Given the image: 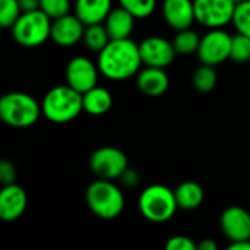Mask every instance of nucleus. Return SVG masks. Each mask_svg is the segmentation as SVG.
Segmentation results:
<instances>
[{"label": "nucleus", "mask_w": 250, "mask_h": 250, "mask_svg": "<svg viewBox=\"0 0 250 250\" xmlns=\"http://www.w3.org/2000/svg\"><path fill=\"white\" fill-rule=\"evenodd\" d=\"M97 64L100 73L110 81H126L138 75L142 57L139 44L130 38L110 40V42L98 53Z\"/></svg>", "instance_id": "f257e3e1"}, {"label": "nucleus", "mask_w": 250, "mask_h": 250, "mask_svg": "<svg viewBox=\"0 0 250 250\" xmlns=\"http://www.w3.org/2000/svg\"><path fill=\"white\" fill-rule=\"evenodd\" d=\"M41 110L42 116L54 125L73 122L83 111L82 94L67 83L54 86L44 95Z\"/></svg>", "instance_id": "f03ea898"}, {"label": "nucleus", "mask_w": 250, "mask_h": 250, "mask_svg": "<svg viewBox=\"0 0 250 250\" xmlns=\"http://www.w3.org/2000/svg\"><path fill=\"white\" fill-rule=\"evenodd\" d=\"M85 199L89 211L101 220H114L125 209V195L122 189L108 179L92 182L85 192Z\"/></svg>", "instance_id": "7ed1b4c3"}, {"label": "nucleus", "mask_w": 250, "mask_h": 250, "mask_svg": "<svg viewBox=\"0 0 250 250\" xmlns=\"http://www.w3.org/2000/svg\"><path fill=\"white\" fill-rule=\"evenodd\" d=\"M41 114V103L26 92L13 91L0 98V119L10 127H31L38 122Z\"/></svg>", "instance_id": "20e7f679"}, {"label": "nucleus", "mask_w": 250, "mask_h": 250, "mask_svg": "<svg viewBox=\"0 0 250 250\" xmlns=\"http://www.w3.org/2000/svg\"><path fill=\"white\" fill-rule=\"evenodd\" d=\"M138 207L142 217L155 224L170 221L179 209L174 190L158 183L149 185L141 192Z\"/></svg>", "instance_id": "39448f33"}, {"label": "nucleus", "mask_w": 250, "mask_h": 250, "mask_svg": "<svg viewBox=\"0 0 250 250\" xmlns=\"http://www.w3.org/2000/svg\"><path fill=\"white\" fill-rule=\"evenodd\" d=\"M53 21L41 10L22 12L19 19L10 28L13 40L22 47H38L51 37Z\"/></svg>", "instance_id": "423d86ee"}, {"label": "nucleus", "mask_w": 250, "mask_h": 250, "mask_svg": "<svg viewBox=\"0 0 250 250\" xmlns=\"http://www.w3.org/2000/svg\"><path fill=\"white\" fill-rule=\"evenodd\" d=\"M129 167L126 154L116 146L97 148L89 157V168L98 179L116 180Z\"/></svg>", "instance_id": "0eeeda50"}, {"label": "nucleus", "mask_w": 250, "mask_h": 250, "mask_svg": "<svg viewBox=\"0 0 250 250\" xmlns=\"http://www.w3.org/2000/svg\"><path fill=\"white\" fill-rule=\"evenodd\" d=\"M231 40L233 35H230L223 28L209 29L201 38V44L196 53L198 59L201 63L209 66H218L224 63L230 59L231 54Z\"/></svg>", "instance_id": "6e6552de"}, {"label": "nucleus", "mask_w": 250, "mask_h": 250, "mask_svg": "<svg viewBox=\"0 0 250 250\" xmlns=\"http://www.w3.org/2000/svg\"><path fill=\"white\" fill-rule=\"evenodd\" d=\"M196 22L205 28H224L231 23L236 3L233 0H193Z\"/></svg>", "instance_id": "1a4fd4ad"}, {"label": "nucleus", "mask_w": 250, "mask_h": 250, "mask_svg": "<svg viewBox=\"0 0 250 250\" xmlns=\"http://www.w3.org/2000/svg\"><path fill=\"white\" fill-rule=\"evenodd\" d=\"M100 75L101 73H100L98 64L85 56L72 57L67 62L66 70H64L66 83L81 94L97 86Z\"/></svg>", "instance_id": "9d476101"}, {"label": "nucleus", "mask_w": 250, "mask_h": 250, "mask_svg": "<svg viewBox=\"0 0 250 250\" xmlns=\"http://www.w3.org/2000/svg\"><path fill=\"white\" fill-rule=\"evenodd\" d=\"M139 51L144 66L163 69L168 67L177 56L173 41L160 35H151L144 38L139 42Z\"/></svg>", "instance_id": "9b49d317"}, {"label": "nucleus", "mask_w": 250, "mask_h": 250, "mask_svg": "<svg viewBox=\"0 0 250 250\" xmlns=\"http://www.w3.org/2000/svg\"><path fill=\"white\" fill-rule=\"evenodd\" d=\"M220 227L230 242L250 240L249 211L237 205L226 208L220 217Z\"/></svg>", "instance_id": "f8f14e48"}, {"label": "nucleus", "mask_w": 250, "mask_h": 250, "mask_svg": "<svg viewBox=\"0 0 250 250\" xmlns=\"http://www.w3.org/2000/svg\"><path fill=\"white\" fill-rule=\"evenodd\" d=\"M85 23L73 13L54 19L51 23L50 40L60 47H73L83 38Z\"/></svg>", "instance_id": "ddd939ff"}, {"label": "nucleus", "mask_w": 250, "mask_h": 250, "mask_svg": "<svg viewBox=\"0 0 250 250\" xmlns=\"http://www.w3.org/2000/svg\"><path fill=\"white\" fill-rule=\"evenodd\" d=\"M28 207V196L22 186L16 183L4 185L0 190V218L6 223L16 221Z\"/></svg>", "instance_id": "4468645a"}, {"label": "nucleus", "mask_w": 250, "mask_h": 250, "mask_svg": "<svg viewBox=\"0 0 250 250\" xmlns=\"http://www.w3.org/2000/svg\"><path fill=\"white\" fill-rule=\"evenodd\" d=\"M161 12L166 23L174 31L192 28L196 22L193 0H164Z\"/></svg>", "instance_id": "2eb2a0df"}, {"label": "nucleus", "mask_w": 250, "mask_h": 250, "mask_svg": "<svg viewBox=\"0 0 250 250\" xmlns=\"http://www.w3.org/2000/svg\"><path fill=\"white\" fill-rule=\"evenodd\" d=\"M136 86L146 97H160L167 92L170 78L163 67L145 66L136 75Z\"/></svg>", "instance_id": "dca6fc26"}, {"label": "nucleus", "mask_w": 250, "mask_h": 250, "mask_svg": "<svg viewBox=\"0 0 250 250\" xmlns=\"http://www.w3.org/2000/svg\"><path fill=\"white\" fill-rule=\"evenodd\" d=\"M113 9V0H76L73 13L85 23H104Z\"/></svg>", "instance_id": "f3484780"}, {"label": "nucleus", "mask_w": 250, "mask_h": 250, "mask_svg": "<svg viewBox=\"0 0 250 250\" xmlns=\"http://www.w3.org/2000/svg\"><path fill=\"white\" fill-rule=\"evenodd\" d=\"M135 21L136 18L127 9L119 6L111 9L107 19L104 21V25L111 40H122V38H130L135 28Z\"/></svg>", "instance_id": "a211bd4d"}, {"label": "nucleus", "mask_w": 250, "mask_h": 250, "mask_svg": "<svg viewBox=\"0 0 250 250\" xmlns=\"http://www.w3.org/2000/svg\"><path fill=\"white\" fill-rule=\"evenodd\" d=\"M83 111L91 116H103L113 107V95L104 86H94L82 94Z\"/></svg>", "instance_id": "6ab92c4d"}, {"label": "nucleus", "mask_w": 250, "mask_h": 250, "mask_svg": "<svg viewBox=\"0 0 250 250\" xmlns=\"http://www.w3.org/2000/svg\"><path fill=\"white\" fill-rule=\"evenodd\" d=\"M174 195H176L179 208L185 211H192V209L199 208L205 199L204 188L198 182H193V180H186L180 183L174 189Z\"/></svg>", "instance_id": "aec40b11"}, {"label": "nucleus", "mask_w": 250, "mask_h": 250, "mask_svg": "<svg viewBox=\"0 0 250 250\" xmlns=\"http://www.w3.org/2000/svg\"><path fill=\"white\" fill-rule=\"evenodd\" d=\"M201 38L202 37L196 31H193L190 28H186V29L176 31V35H174V38L171 41H173V45H174L177 54L190 56V54L198 53Z\"/></svg>", "instance_id": "412c9836"}, {"label": "nucleus", "mask_w": 250, "mask_h": 250, "mask_svg": "<svg viewBox=\"0 0 250 250\" xmlns=\"http://www.w3.org/2000/svg\"><path fill=\"white\" fill-rule=\"evenodd\" d=\"M110 35L107 32V28L104 23H94V25H86L85 32H83V44L88 50L100 53L108 42H110Z\"/></svg>", "instance_id": "4be33fe9"}, {"label": "nucleus", "mask_w": 250, "mask_h": 250, "mask_svg": "<svg viewBox=\"0 0 250 250\" xmlns=\"http://www.w3.org/2000/svg\"><path fill=\"white\" fill-rule=\"evenodd\" d=\"M217 82H218V76H217L215 66H209V64H204L202 63L193 72L192 83H193L195 89L202 92V94L211 92L217 86Z\"/></svg>", "instance_id": "5701e85b"}, {"label": "nucleus", "mask_w": 250, "mask_h": 250, "mask_svg": "<svg viewBox=\"0 0 250 250\" xmlns=\"http://www.w3.org/2000/svg\"><path fill=\"white\" fill-rule=\"evenodd\" d=\"M230 60L234 63L243 64L250 62V37L236 32L231 40V54Z\"/></svg>", "instance_id": "b1692460"}, {"label": "nucleus", "mask_w": 250, "mask_h": 250, "mask_svg": "<svg viewBox=\"0 0 250 250\" xmlns=\"http://www.w3.org/2000/svg\"><path fill=\"white\" fill-rule=\"evenodd\" d=\"M119 4L127 9L136 19H146L155 12L158 0H119Z\"/></svg>", "instance_id": "393cba45"}, {"label": "nucleus", "mask_w": 250, "mask_h": 250, "mask_svg": "<svg viewBox=\"0 0 250 250\" xmlns=\"http://www.w3.org/2000/svg\"><path fill=\"white\" fill-rule=\"evenodd\" d=\"M22 15V9L18 0H0V25L7 29L15 25V22Z\"/></svg>", "instance_id": "a878e982"}, {"label": "nucleus", "mask_w": 250, "mask_h": 250, "mask_svg": "<svg viewBox=\"0 0 250 250\" xmlns=\"http://www.w3.org/2000/svg\"><path fill=\"white\" fill-rule=\"evenodd\" d=\"M231 23L237 32L250 37V0H245L236 4Z\"/></svg>", "instance_id": "bb28decb"}, {"label": "nucleus", "mask_w": 250, "mask_h": 250, "mask_svg": "<svg viewBox=\"0 0 250 250\" xmlns=\"http://www.w3.org/2000/svg\"><path fill=\"white\" fill-rule=\"evenodd\" d=\"M40 9L54 21L70 13V0H41Z\"/></svg>", "instance_id": "cd10ccee"}, {"label": "nucleus", "mask_w": 250, "mask_h": 250, "mask_svg": "<svg viewBox=\"0 0 250 250\" xmlns=\"http://www.w3.org/2000/svg\"><path fill=\"white\" fill-rule=\"evenodd\" d=\"M166 249L168 250H196L198 243H195L188 236H173L166 243Z\"/></svg>", "instance_id": "c85d7f7f"}, {"label": "nucleus", "mask_w": 250, "mask_h": 250, "mask_svg": "<svg viewBox=\"0 0 250 250\" xmlns=\"http://www.w3.org/2000/svg\"><path fill=\"white\" fill-rule=\"evenodd\" d=\"M0 183L3 186L16 183V168L10 161H0Z\"/></svg>", "instance_id": "c756f323"}, {"label": "nucleus", "mask_w": 250, "mask_h": 250, "mask_svg": "<svg viewBox=\"0 0 250 250\" xmlns=\"http://www.w3.org/2000/svg\"><path fill=\"white\" fill-rule=\"evenodd\" d=\"M120 182H122V185H123L125 188L133 189V188H136V186L139 185L141 176H139V173H138L135 168L127 167V168L125 170V173L120 176Z\"/></svg>", "instance_id": "7c9ffc66"}, {"label": "nucleus", "mask_w": 250, "mask_h": 250, "mask_svg": "<svg viewBox=\"0 0 250 250\" xmlns=\"http://www.w3.org/2000/svg\"><path fill=\"white\" fill-rule=\"evenodd\" d=\"M21 4L22 12H31V10H37L40 9V3L41 0H18Z\"/></svg>", "instance_id": "2f4dec72"}, {"label": "nucleus", "mask_w": 250, "mask_h": 250, "mask_svg": "<svg viewBox=\"0 0 250 250\" xmlns=\"http://www.w3.org/2000/svg\"><path fill=\"white\" fill-rule=\"evenodd\" d=\"M198 249L199 250H217L218 245L212 240V239H204L198 243Z\"/></svg>", "instance_id": "473e14b6"}, {"label": "nucleus", "mask_w": 250, "mask_h": 250, "mask_svg": "<svg viewBox=\"0 0 250 250\" xmlns=\"http://www.w3.org/2000/svg\"><path fill=\"white\" fill-rule=\"evenodd\" d=\"M229 250H250V240H239V242H230Z\"/></svg>", "instance_id": "72a5a7b5"}, {"label": "nucleus", "mask_w": 250, "mask_h": 250, "mask_svg": "<svg viewBox=\"0 0 250 250\" xmlns=\"http://www.w3.org/2000/svg\"><path fill=\"white\" fill-rule=\"evenodd\" d=\"M233 1H234V3L237 4V3H240V1H245V0H233Z\"/></svg>", "instance_id": "f704fd0d"}]
</instances>
